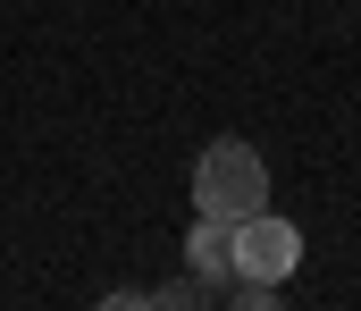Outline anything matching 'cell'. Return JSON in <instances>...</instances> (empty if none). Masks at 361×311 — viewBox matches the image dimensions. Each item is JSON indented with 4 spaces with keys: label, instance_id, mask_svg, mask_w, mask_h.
<instances>
[{
    "label": "cell",
    "instance_id": "cell-1",
    "mask_svg": "<svg viewBox=\"0 0 361 311\" xmlns=\"http://www.w3.org/2000/svg\"><path fill=\"white\" fill-rule=\"evenodd\" d=\"M193 210L202 219H219V227H235V219H252V210H269V160L252 152V143H210L202 160H193Z\"/></svg>",
    "mask_w": 361,
    "mask_h": 311
},
{
    "label": "cell",
    "instance_id": "cell-2",
    "mask_svg": "<svg viewBox=\"0 0 361 311\" xmlns=\"http://www.w3.org/2000/svg\"><path fill=\"white\" fill-rule=\"evenodd\" d=\"M294 261H302V236H294V219L252 210V219H235V227H227V278L286 286V278H294Z\"/></svg>",
    "mask_w": 361,
    "mask_h": 311
},
{
    "label": "cell",
    "instance_id": "cell-3",
    "mask_svg": "<svg viewBox=\"0 0 361 311\" xmlns=\"http://www.w3.org/2000/svg\"><path fill=\"white\" fill-rule=\"evenodd\" d=\"M185 261H193V278H202V286H219V278H227V227H219V219H193Z\"/></svg>",
    "mask_w": 361,
    "mask_h": 311
}]
</instances>
